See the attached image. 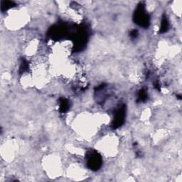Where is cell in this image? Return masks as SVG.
Listing matches in <instances>:
<instances>
[{
    "instance_id": "obj_1",
    "label": "cell",
    "mask_w": 182,
    "mask_h": 182,
    "mask_svg": "<svg viewBox=\"0 0 182 182\" xmlns=\"http://www.w3.org/2000/svg\"><path fill=\"white\" fill-rule=\"evenodd\" d=\"M134 21L136 24L142 27H148L150 25L149 14L146 12L145 6L140 4L136 8L135 14H134Z\"/></svg>"
},
{
    "instance_id": "obj_2",
    "label": "cell",
    "mask_w": 182,
    "mask_h": 182,
    "mask_svg": "<svg viewBox=\"0 0 182 182\" xmlns=\"http://www.w3.org/2000/svg\"><path fill=\"white\" fill-rule=\"evenodd\" d=\"M87 165L90 169L96 171L100 168L102 165V157L96 151H90L87 153L86 156Z\"/></svg>"
},
{
    "instance_id": "obj_3",
    "label": "cell",
    "mask_w": 182,
    "mask_h": 182,
    "mask_svg": "<svg viewBox=\"0 0 182 182\" xmlns=\"http://www.w3.org/2000/svg\"><path fill=\"white\" fill-rule=\"evenodd\" d=\"M125 110L126 109L124 105L119 107L116 110L115 113L113 123H112V128L114 129L118 128L123 124L124 118H125Z\"/></svg>"
},
{
    "instance_id": "obj_4",
    "label": "cell",
    "mask_w": 182,
    "mask_h": 182,
    "mask_svg": "<svg viewBox=\"0 0 182 182\" xmlns=\"http://www.w3.org/2000/svg\"><path fill=\"white\" fill-rule=\"evenodd\" d=\"M59 110L61 113H65L69 109V102L66 98H61L59 101Z\"/></svg>"
},
{
    "instance_id": "obj_5",
    "label": "cell",
    "mask_w": 182,
    "mask_h": 182,
    "mask_svg": "<svg viewBox=\"0 0 182 182\" xmlns=\"http://www.w3.org/2000/svg\"><path fill=\"white\" fill-rule=\"evenodd\" d=\"M169 21L167 20L166 16H163L162 22H161V28H160V32L161 33H165L167 32L169 29Z\"/></svg>"
},
{
    "instance_id": "obj_6",
    "label": "cell",
    "mask_w": 182,
    "mask_h": 182,
    "mask_svg": "<svg viewBox=\"0 0 182 182\" xmlns=\"http://www.w3.org/2000/svg\"><path fill=\"white\" fill-rule=\"evenodd\" d=\"M14 6H15V4L14 2L9 1H4L2 2V10L6 11L7 9L13 7Z\"/></svg>"
},
{
    "instance_id": "obj_7",
    "label": "cell",
    "mask_w": 182,
    "mask_h": 182,
    "mask_svg": "<svg viewBox=\"0 0 182 182\" xmlns=\"http://www.w3.org/2000/svg\"><path fill=\"white\" fill-rule=\"evenodd\" d=\"M147 99V93L145 90L142 89L140 90L138 94V102H144Z\"/></svg>"
},
{
    "instance_id": "obj_8",
    "label": "cell",
    "mask_w": 182,
    "mask_h": 182,
    "mask_svg": "<svg viewBox=\"0 0 182 182\" xmlns=\"http://www.w3.org/2000/svg\"><path fill=\"white\" fill-rule=\"evenodd\" d=\"M137 31L136 30H133L132 31V32L130 33V37L132 38H136L137 37Z\"/></svg>"
}]
</instances>
